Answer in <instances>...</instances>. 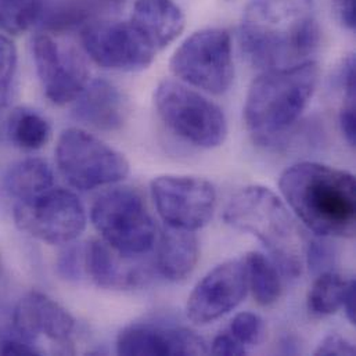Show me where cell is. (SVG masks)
I'll return each instance as SVG.
<instances>
[{
  "label": "cell",
  "instance_id": "obj_7",
  "mask_svg": "<svg viewBox=\"0 0 356 356\" xmlns=\"http://www.w3.org/2000/svg\"><path fill=\"white\" fill-rule=\"evenodd\" d=\"M56 163L67 181L82 191L118 183L131 171L122 153L78 128L65 129L60 135Z\"/></svg>",
  "mask_w": 356,
  "mask_h": 356
},
{
  "label": "cell",
  "instance_id": "obj_2",
  "mask_svg": "<svg viewBox=\"0 0 356 356\" xmlns=\"http://www.w3.org/2000/svg\"><path fill=\"white\" fill-rule=\"evenodd\" d=\"M279 187L296 216L315 234L355 236L356 180L351 172L304 161L282 174Z\"/></svg>",
  "mask_w": 356,
  "mask_h": 356
},
{
  "label": "cell",
  "instance_id": "obj_10",
  "mask_svg": "<svg viewBox=\"0 0 356 356\" xmlns=\"http://www.w3.org/2000/svg\"><path fill=\"white\" fill-rule=\"evenodd\" d=\"M15 225L32 237L56 245L78 238L86 226V212L70 190L53 187L29 202H17Z\"/></svg>",
  "mask_w": 356,
  "mask_h": 356
},
{
  "label": "cell",
  "instance_id": "obj_12",
  "mask_svg": "<svg viewBox=\"0 0 356 356\" xmlns=\"http://www.w3.org/2000/svg\"><path fill=\"white\" fill-rule=\"evenodd\" d=\"M32 56L43 93L56 106L72 103L89 83L83 57L72 47L57 43L49 33L33 38Z\"/></svg>",
  "mask_w": 356,
  "mask_h": 356
},
{
  "label": "cell",
  "instance_id": "obj_37",
  "mask_svg": "<svg viewBox=\"0 0 356 356\" xmlns=\"http://www.w3.org/2000/svg\"><path fill=\"white\" fill-rule=\"evenodd\" d=\"M102 10H118L124 6L125 0H96Z\"/></svg>",
  "mask_w": 356,
  "mask_h": 356
},
{
  "label": "cell",
  "instance_id": "obj_19",
  "mask_svg": "<svg viewBox=\"0 0 356 356\" xmlns=\"http://www.w3.org/2000/svg\"><path fill=\"white\" fill-rule=\"evenodd\" d=\"M200 245L195 234L168 226L161 233L157 247V269L171 282L184 280L195 268Z\"/></svg>",
  "mask_w": 356,
  "mask_h": 356
},
{
  "label": "cell",
  "instance_id": "obj_34",
  "mask_svg": "<svg viewBox=\"0 0 356 356\" xmlns=\"http://www.w3.org/2000/svg\"><path fill=\"white\" fill-rule=\"evenodd\" d=\"M79 250L76 248H68L61 254L58 258L57 266L58 272L63 277L71 280V279H78L79 276V269H81V261H79Z\"/></svg>",
  "mask_w": 356,
  "mask_h": 356
},
{
  "label": "cell",
  "instance_id": "obj_8",
  "mask_svg": "<svg viewBox=\"0 0 356 356\" xmlns=\"http://www.w3.org/2000/svg\"><path fill=\"white\" fill-rule=\"evenodd\" d=\"M170 67L183 82L211 95H223L234 78L229 32L223 28L194 32L175 50Z\"/></svg>",
  "mask_w": 356,
  "mask_h": 356
},
{
  "label": "cell",
  "instance_id": "obj_36",
  "mask_svg": "<svg viewBox=\"0 0 356 356\" xmlns=\"http://www.w3.org/2000/svg\"><path fill=\"white\" fill-rule=\"evenodd\" d=\"M356 297V286L355 280H351L347 291H346V296H344V301H343V308L346 309V314H347V318L348 321L355 325L356 322V314H355V301Z\"/></svg>",
  "mask_w": 356,
  "mask_h": 356
},
{
  "label": "cell",
  "instance_id": "obj_14",
  "mask_svg": "<svg viewBox=\"0 0 356 356\" xmlns=\"http://www.w3.org/2000/svg\"><path fill=\"white\" fill-rule=\"evenodd\" d=\"M13 329L18 337L35 347L40 339H46L68 353L67 347L71 346L75 321L53 298L39 291H31L14 308Z\"/></svg>",
  "mask_w": 356,
  "mask_h": 356
},
{
  "label": "cell",
  "instance_id": "obj_29",
  "mask_svg": "<svg viewBox=\"0 0 356 356\" xmlns=\"http://www.w3.org/2000/svg\"><path fill=\"white\" fill-rule=\"evenodd\" d=\"M355 353V347L353 346V343L340 334H330L325 337L315 350V355L325 356H354Z\"/></svg>",
  "mask_w": 356,
  "mask_h": 356
},
{
  "label": "cell",
  "instance_id": "obj_20",
  "mask_svg": "<svg viewBox=\"0 0 356 356\" xmlns=\"http://www.w3.org/2000/svg\"><path fill=\"white\" fill-rule=\"evenodd\" d=\"M4 186L17 202H29L54 187V175L44 160L31 157L8 168Z\"/></svg>",
  "mask_w": 356,
  "mask_h": 356
},
{
  "label": "cell",
  "instance_id": "obj_33",
  "mask_svg": "<svg viewBox=\"0 0 356 356\" xmlns=\"http://www.w3.org/2000/svg\"><path fill=\"white\" fill-rule=\"evenodd\" d=\"M340 85L347 102H355L356 68L354 56H348L340 71Z\"/></svg>",
  "mask_w": 356,
  "mask_h": 356
},
{
  "label": "cell",
  "instance_id": "obj_26",
  "mask_svg": "<svg viewBox=\"0 0 356 356\" xmlns=\"http://www.w3.org/2000/svg\"><path fill=\"white\" fill-rule=\"evenodd\" d=\"M17 49L4 35H0V107L8 104L17 74Z\"/></svg>",
  "mask_w": 356,
  "mask_h": 356
},
{
  "label": "cell",
  "instance_id": "obj_24",
  "mask_svg": "<svg viewBox=\"0 0 356 356\" xmlns=\"http://www.w3.org/2000/svg\"><path fill=\"white\" fill-rule=\"evenodd\" d=\"M351 280L334 270L319 273L308 294L307 304L309 314L318 318L336 314L343 308L344 296Z\"/></svg>",
  "mask_w": 356,
  "mask_h": 356
},
{
  "label": "cell",
  "instance_id": "obj_31",
  "mask_svg": "<svg viewBox=\"0 0 356 356\" xmlns=\"http://www.w3.org/2000/svg\"><path fill=\"white\" fill-rule=\"evenodd\" d=\"M211 353L213 355L241 356L247 355V348L230 333H220L213 339Z\"/></svg>",
  "mask_w": 356,
  "mask_h": 356
},
{
  "label": "cell",
  "instance_id": "obj_11",
  "mask_svg": "<svg viewBox=\"0 0 356 356\" xmlns=\"http://www.w3.org/2000/svg\"><path fill=\"white\" fill-rule=\"evenodd\" d=\"M150 190L160 216L171 227L195 232L212 219L216 191L207 179L163 175L152 180Z\"/></svg>",
  "mask_w": 356,
  "mask_h": 356
},
{
  "label": "cell",
  "instance_id": "obj_28",
  "mask_svg": "<svg viewBox=\"0 0 356 356\" xmlns=\"http://www.w3.org/2000/svg\"><path fill=\"white\" fill-rule=\"evenodd\" d=\"M334 259V254L326 243L322 241H312L308 243L307 255H305V265L311 268L312 272H326L330 270L329 266Z\"/></svg>",
  "mask_w": 356,
  "mask_h": 356
},
{
  "label": "cell",
  "instance_id": "obj_16",
  "mask_svg": "<svg viewBox=\"0 0 356 356\" xmlns=\"http://www.w3.org/2000/svg\"><path fill=\"white\" fill-rule=\"evenodd\" d=\"M129 113L128 97L107 79L89 82L74 100L72 108L75 120L103 132L120 131L127 124Z\"/></svg>",
  "mask_w": 356,
  "mask_h": 356
},
{
  "label": "cell",
  "instance_id": "obj_21",
  "mask_svg": "<svg viewBox=\"0 0 356 356\" xmlns=\"http://www.w3.org/2000/svg\"><path fill=\"white\" fill-rule=\"evenodd\" d=\"M96 0H46L39 28L44 33H64L83 28L100 13Z\"/></svg>",
  "mask_w": 356,
  "mask_h": 356
},
{
  "label": "cell",
  "instance_id": "obj_30",
  "mask_svg": "<svg viewBox=\"0 0 356 356\" xmlns=\"http://www.w3.org/2000/svg\"><path fill=\"white\" fill-rule=\"evenodd\" d=\"M43 353L33 344L15 336L0 339V355H42Z\"/></svg>",
  "mask_w": 356,
  "mask_h": 356
},
{
  "label": "cell",
  "instance_id": "obj_38",
  "mask_svg": "<svg viewBox=\"0 0 356 356\" xmlns=\"http://www.w3.org/2000/svg\"><path fill=\"white\" fill-rule=\"evenodd\" d=\"M3 273H4V269H3V264H1V259H0V283H1V279H3Z\"/></svg>",
  "mask_w": 356,
  "mask_h": 356
},
{
  "label": "cell",
  "instance_id": "obj_23",
  "mask_svg": "<svg viewBox=\"0 0 356 356\" xmlns=\"http://www.w3.org/2000/svg\"><path fill=\"white\" fill-rule=\"evenodd\" d=\"M248 287L259 305L269 307L282 296V279L277 266L259 252L247 254L245 259Z\"/></svg>",
  "mask_w": 356,
  "mask_h": 356
},
{
  "label": "cell",
  "instance_id": "obj_35",
  "mask_svg": "<svg viewBox=\"0 0 356 356\" xmlns=\"http://www.w3.org/2000/svg\"><path fill=\"white\" fill-rule=\"evenodd\" d=\"M356 0H337L336 8L340 21L348 29H355L356 25Z\"/></svg>",
  "mask_w": 356,
  "mask_h": 356
},
{
  "label": "cell",
  "instance_id": "obj_32",
  "mask_svg": "<svg viewBox=\"0 0 356 356\" xmlns=\"http://www.w3.org/2000/svg\"><path fill=\"white\" fill-rule=\"evenodd\" d=\"M340 129L344 135L347 143L351 147H355L356 145V113L355 102H346L340 111L339 117Z\"/></svg>",
  "mask_w": 356,
  "mask_h": 356
},
{
  "label": "cell",
  "instance_id": "obj_4",
  "mask_svg": "<svg viewBox=\"0 0 356 356\" xmlns=\"http://www.w3.org/2000/svg\"><path fill=\"white\" fill-rule=\"evenodd\" d=\"M223 219L232 227L255 236L273 264L293 279L305 268L308 241L287 205L268 187L248 186L229 201Z\"/></svg>",
  "mask_w": 356,
  "mask_h": 356
},
{
  "label": "cell",
  "instance_id": "obj_15",
  "mask_svg": "<svg viewBox=\"0 0 356 356\" xmlns=\"http://www.w3.org/2000/svg\"><path fill=\"white\" fill-rule=\"evenodd\" d=\"M120 355H205L207 344L194 332L157 323H135L122 329L117 337Z\"/></svg>",
  "mask_w": 356,
  "mask_h": 356
},
{
  "label": "cell",
  "instance_id": "obj_9",
  "mask_svg": "<svg viewBox=\"0 0 356 356\" xmlns=\"http://www.w3.org/2000/svg\"><path fill=\"white\" fill-rule=\"evenodd\" d=\"M81 40L93 63L118 72L146 70L159 51L131 21L93 19L82 28Z\"/></svg>",
  "mask_w": 356,
  "mask_h": 356
},
{
  "label": "cell",
  "instance_id": "obj_3",
  "mask_svg": "<svg viewBox=\"0 0 356 356\" xmlns=\"http://www.w3.org/2000/svg\"><path fill=\"white\" fill-rule=\"evenodd\" d=\"M319 76L318 63L309 60L266 70L251 83L244 104V122L258 143H276L300 120L316 90Z\"/></svg>",
  "mask_w": 356,
  "mask_h": 356
},
{
  "label": "cell",
  "instance_id": "obj_22",
  "mask_svg": "<svg viewBox=\"0 0 356 356\" xmlns=\"http://www.w3.org/2000/svg\"><path fill=\"white\" fill-rule=\"evenodd\" d=\"M7 135L14 146L22 150H39L51 136L47 120L38 111L15 108L7 121Z\"/></svg>",
  "mask_w": 356,
  "mask_h": 356
},
{
  "label": "cell",
  "instance_id": "obj_1",
  "mask_svg": "<svg viewBox=\"0 0 356 356\" xmlns=\"http://www.w3.org/2000/svg\"><path fill=\"white\" fill-rule=\"evenodd\" d=\"M238 39L248 61L264 71L309 61L321 43L315 0H251Z\"/></svg>",
  "mask_w": 356,
  "mask_h": 356
},
{
  "label": "cell",
  "instance_id": "obj_17",
  "mask_svg": "<svg viewBox=\"0 0 356 356\" xmlns=\"http://www.w3.org/2000/svg\"><path fill=\"white\" fill-rule=\"evenodd\" d=\"M83 266L89 277L103 289L132 290L150 279L147 268L115 251L103 240H93L83 252Z\"/></svg>",
  "mask_w": 356,
  "mask_h": 356
},
{
  "label": "cell",
  "instance_id": "obj_18",
  "mask_svg": "<svg viewBox=\"0 0 356 356\" xmlns=\"http://www.w3.org/2000/svg\"><path fill=\"white\" fill-rule=\"evenodd\" d=\"M129 21L157 50L178 39L186 24L183 11L172 0H135Z\"/></svg>",
  "mask_w": 356,
  "mask_h": 356
},
{
  "label": "cell",
  "instance_id": "obj_27",
  "mask_svg": "<svg viewBox=\"0 0 356 356\" xmlns=\"http://www.w3.org/2000/svg\"><path fill=\"white\" fill-rule=\"evenodd\" d=\"M229 333L245 348L254 347L261 344L265 337V323L255 314L241 312L233 318Z\"/></svg>",
  "mask_w": 356,
  "mask_h": 356
},
{
  "label": "cell",
  "instance_id": "obj_13",
  "mask_svg": "<svg viewBox=\"0 0 356 356\" xmlns=\"http://www.w3.org/2000/svg\"><path fill=\"white\" fill-rule=\"evenodd\" d=\"M248 291L244 259H229L208 272L187 301V316L194 325H208L237 308Z\"/></svg>",
  "mask_w": 356,
  "mask_h": 356
},
{
  "label": "cell",
  "instance_id": "obj_25",
  "mask_svg": "<svg viewBox=\"0 0 356 356\" xmlns=\"http://www.w3.org/2000/svg\"><path fill=\"white\" fill-rule=\"evenodd\" d=\"M46 0H0V31L19 35L38 26Z\"/></svg>",
  "mask_w": 356,
  "mask_h": 356
},
{
  "label": "cell",
  "instance_id": "obj_6",
  "mask_svg": "<svg viewBox=\"0 0 356 356\" xmlns=\"http://www.w3.org/2000/svg\"><path fill=\"white\" fill-rule=\"evenodd\" d=\"M154 104L163 122L183 140L200 149H215L227 136L222 108L183 83L165 79L154 93Z\"/></svg>",
  "mask_w": 356,
  "mask_h": 356
},
{
  "label": "cell",
  "instance_id": "obj_5",
  "mask_svg": "<svg viewBox=\"0 0 356 356\" xmlns=\"http://www.w3.org/2000/svg\"><path fill=\"white\" fill-rule=\"evenodd\" d=\"M90 219L102 240L122 255H145L157 241L154 220L135 188L117 187L103 193L92 207Z\"/></svg>",
  "mask_w": 356,
  "mask_h": 356
}]
</instances>
